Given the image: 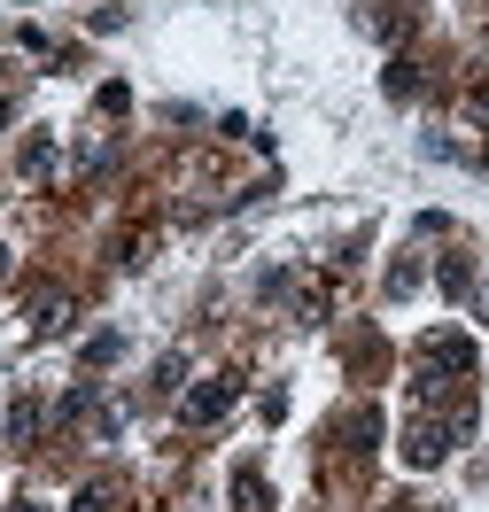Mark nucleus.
I'll return each instance as SVG.
<instances>
[{
	"instance_id": "1a4fd4ad",
	"label": "nucleus",
	"mask_w": 489,
	"mask_h": 512,
	"mask_svg": "<svg viewBox=\"0 0 489 512\" xmlns=\"http://www.w3.org/2000/svg\"><path fill=\"white\" fill-rule=\"evenodd\" d=\"M179 381H187V357L171 350V357L156 365V381H148V388H156V396H179Z\"/></svg>"
},
{
	"instance_id": "4468645a",
	"label": "nucleus",
	"mask_w": 489,
	"mask_h": 512,
	"mask_svg": "<svg viewBox=\"0 0 489 512\" xmlns=\"http://www.w3.org/2000/svg\"><path fill=\"white\" fill-rule=\"evenodd\" d=\"M94 101H101V117H125V109H132V94H125V86H117V78H109V86H101Z\"/></svg>"
},
{
	"instance_id": "dca6fc26",
	"label": "nucleus",
	"mask_w": 489,
	"mask_h": 512,
	"mask_svg": "<svg viewBox=\"0 0 489 512\" xmlns=\"http://www.w3.org/2000/svg\"><path fill=\"white\" fill-rule=\"evenodd\" d=\"M8 117H16V101H8V94H0V132H8Z\"/></svg>"
},
{
	"instance_id": "f257e3e1",
	"label": "nucleus",
	"mask_w": 489,
	"mask_h": 512,
	"mask_svg": "<svg viewBox=\"0 0 489 512\" xmlns=\"http://www.w3.org/2000/svg\"><path fill=\"white\" fill-rule=\"evenodd\" d=\"M466 427H474V419H412V427H404V466H420V474H427V466H443Z\"/></svg>"
},
{
	"instance_id": "6ab92c4d",
	"label": "nucleus",
	"mask_w": 489,
	"mask_h": 512,
	"mask_svg": "<svg viewBox=\"0 0 489 512\" xmlns=\"http://www.w3.org/2000/svg\"><path fill=\"white\" fill-rule=\"evenodd\" d=\"M482 311H489V288H482Z\"/></svg>"
},
{
	"instance_id": "f3484780",
	"label": "nucleus",
	"mask_w": 489,
	"mask_h": 512,
	"mask_svg": "<svg viewBox=\"0 0 489 512\" xmlns=\"http://www.w3.org/2000/svg\"><path fill=\"white\" fill-rule=\"evenodd\" d=\"M8 512H39V505H8Z\"/></svg>"
},
{
	"instance_id": "a211bd4d",
	"label": "nucleus",
	"mask_w": 489,
	"mask_h": 512,
	"mask_svg": "<svg viewBox=\"0 0 489 512\" xmlns=\"http://www.w3.org/2000/svg\"><path fill=\"white\" fill-rule=\"evenodd\" d=\"M0 272H8V249H0Z\"/></svg>"
},
{
	"instance_id": "9d476101",
	"label": "nucleus",
	"mask_w": 489,
	"mask_h": 512,
	"mask_svg": "<svg viewBox=\"0 0 489 512\" xmlns=\"http://www.w3.org/2000/svg\"><path fill=\"white\" fill-rule=\"evenodd\" d=\"M342 435H350V450H373V435H381V419H373V412H350V419H342Z\"/></svg>"
},
{
	"instance_id": "f8f14e48",
	"label": "nucleus",
	"mask_w": 489,
	"mask_h": 512,
	"mask_svg": "<svg viewBox=\"0 0 489 512\" xmlns=\"http://www.w3.org/2000/svg\"><path fill=\"white\" fill-rule=\"evenodd\" d=\"M109 497H117V489H109V481H86V489H78V497H70V512H109Z\"/></svg>"
},
{
	"instance_id": "412c9836",
	"label": "nucleus",
	"mask_w": 489,
	"mask_h": 512,
	"mask_svg": "<svg viewBox=\"0 0 489 512\" xmlns=\"http://www.w3.org/2000/svg\"><path fill=\"white\" fill-rule=\"evenodd\" d=\"M396 512H404V505H396Z\"/></svg>"
},
{
	"instance_id": "423d86ee",
	"label": "nucleus",
	"mask_w": 489,
	"mask_h": 512,
	"mask_svg": "<svg viewBox=\"0 0 489 512\" xmlns=\"http://www.w3.org/2000/svg\"><path fill=\"white\" fill-rule=\"evenodd\" d=\"M47 171H55V140L32 132V140H24V179H47Z\"/></svg>"
},
{
	"instance_id": "f03ea898",
	"label": "nucleus",
	"mask_w": 489,
	"mask_h": 512,
	"mask_svg": "<svg viewBox=\"0 0 489 512\" xmlns=\"http://www.w3.org/2000/svg\"><path fill=\"white\" fill-rule=\"evenodd\" d=\"M233 404H241V381H233V373H218V381H202V388H187V396H179V419H187V427H210V419H226Z\"/></svg>"
},
{
	"instance_id": "0eeeda50",
	"label": "nucleus",
	"mask_w": 489,
	"mask_h": 512,
	"mask_svg": "<svg viewBox=\"0 0 489 512\" xmlns=\"http://www.w3.org/2000/svg\"><path fill=\"white\" fill-rule=\"evenodd\" d=\"M435 280H443V295H466V288H474V264H466V256H443Z\"/></svg>"
},
{
	"instance_id": "6e6552de",
	"label": "nucleus",
	"mask_w": 489,
	"mask_h": 512,
	"mask_svg": "<svg viewBox=\"0 0 489 512\" xmlns=\"http://www.w3.org/2000/svg\"><path fill=\"white\" fill-rule=\"evenodd\" d=\"M117 350H125V334H94V342H86V373H94V365H117Z\"/></svg>"
},
{
	"instance_id": "7ed1b4c3",
	"label": "nucleus",
	"mask_w": 489,
	"mask_h": 512,
	"mask_svg": "<svg viewBox=\"0 0 489 512\" xmlns=\"http://www.w3.org/2000/svg\"><path fill=\"white\" fill-rule=\"evenodd\" d=\"M24 326H32V334H63L70 326V295L63 288H32L24 295Z\"/></svg>"
},
{
	"instance_id": "20e7f679",
	"label": "nucleus",
	"mask_w": 489,
	"mask_h": 512,
	"mask_svg": "<svg viewBox=\"0 0 489 512\" xmlns=\"http://www.w3.org/2000/svg\"><path fill=\"white\" fill-rule=\"evenodd\" d=\"M233 512H272V481L257 466H233Z\"/></svg>"
},
{
	"instance_id": "9b49d317",
	"label": "nucleus",
	"mask_w": 489,
	"mask_h": 512,
	"mask_svg": "<svg viewBox=\"0 0 489 512\" xmlns=\"http://www.w3.org/2000/svg\"><path fill=\"white\" fill-rule=\"evenodd\" d=\"M381 86H389L396 101H412V94H420V70H412V63H389V78H381Z\"/></svg>"
},
{
	"instance_id": "2eb2a0df",
	"label": "nucleus",
	"mask_w": 489,
	"mask_h": 512,
	"mask_svg": "<svg viewBox=\"0 0 489 512\" xmlns=\"http://www.w3.org/2000/svg\"><path fill=\"white\" fill-rule=\"evenodd\" d=\"M466 117H474V125H489V86H466Z\"/></svg>"
},
{
	"instance_id": "aec40b11",
	"label": "nucleus",
	"mask_w": 489,
	"mask_h": 512,
	"mask_svg": "<svg viewBox=\"0 0 489 512\" xmlns=\"http://www.w3.org/2000/svg\"><path fill=\"white\" fill-rule=\"evenodd\" d=\"M482 163H489V148H482Z\"/></svg>"
},
{
	"instance_id": "ddd939ff",
	"label": "nucleus",
	"mask_w": 489,
	"mask_h": 512,
	"mask_svg": "<svg viewBox=\"0 0 489 512\" xmlns=\"http://www.w3.org/2000/svg\"><path fill=\"white\" fill-rule=\"evenodd\" d=\"M86 412H94V388H70L63 404H55V419H86Z\"/></svg>"
},
{
	"instance_id": "39448f33",
	"label": "nucleus",
	"mask_w": 489,
	"mask_h": 512,
	"mask_svg": "<svg viewBox=\"0 0 489 512\" xmlns=\"http://www.w3.org/2000/svg\"><path fill=\"white\" fill-rule=\"evenodd\" d=\"M39 427H47V412H39L32 396H16V404H8V443H32Z\"/></svg>"
}]
</instances>
